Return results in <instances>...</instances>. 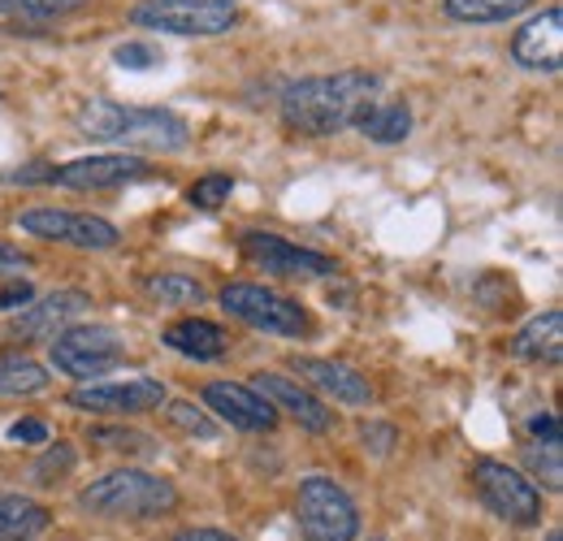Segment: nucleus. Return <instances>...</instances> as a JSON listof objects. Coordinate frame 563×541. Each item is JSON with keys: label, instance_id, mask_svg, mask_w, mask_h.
Here are the masks:
<instances>
[{"label": "nucleus", "instance_id": "obj_9", "mask_svg": "<svg viewBox=\"0 0 563 541\" xmlns=\"http://www.w3.org/2000/svg\"><path fill=\"white\" fill-rule=\"evenodd\" d=\"M126 355V342L104 325H78L62 330V339L53 342V364L57 373H66L74 382H91L100 373H109L118 360Z\"/></svg>", "mask_w": 563, "mask_h": 541}, {"label": "nucleus", "instance_id": "obj_15", "mask_svg": "<svg viewBox=\"0 0 563 541\" xmlns=\"http://www.w3.org/2000/svg\"><path fill=\"white\" fill-rule=\"evenodd\" d=\"M82 308H87V295H82V290H53V295H44V299H31V303L18 312V321L9 325V334L26 342L62 334Z\"/></svg>", "mask_w": 563, "mask_h": 541}, {"label": "nucleus", "instance_id": "obj_4", "mask_svg": "<svg viewBox=\"0 0 563 541\" xmlns=\"http://www.w3.org/2000/svg\"><path fill=\"white\" fill-rule=\"evenodd\" d=\"M221 308L234 321H243L252 330H265V334H278V339H308L312 334L308 312L295 299H286V295L261 286V281H230L221 290Z\"/></svg>", "mask_w": 563, "mask_h": 541}, {"label": "nucleus", "instance_id": "obj_3", "mask_svg": "<svg viewBox=\"0 0 563 541\" xmlns=\"http://www.w3.org/2000/svg\"><path fill=\"white\" fill-rule=\"evenodd\" d=\"M78 507L91 516H109V520H156L178 507V485L156 473L118 468V473L91 481L78 494Z\"/></svg>", "mask_w": 563, "mask_h": 541}, {"label": "nucleus", "instance_id": "obj_16", "mask_svg": "<svg viewBox=\"0 0 563 541\" xmlns=\"http://www.w3.org/2000/svg\"><path fill=\"white\" fill-rule=\"evenodd\" d=\"M265 404H274L282 407V411H290L308 433H330L334 429V416H330V407L325 404H317L303 386H295L290 377H282V373H261L256 377V386H252Z\"/></svg>", "mask_w": 563, "mask_h": 541}, {"label": "nucleus", "instance_id": "obj_34", "mask_svg": "<svg viewBox=\"0 0 563 541\" xmlns=\"http://www.w3.org/2000/svg\"><path fill=\"white\" fill-rule=\"evenodd\" d=\"M529 433H533V442H542V446H563V429L551 411L533 416V420H529Z\"/></svg>", "mask_w": 563, "mask_h": 541}, {"label": "nucleus", "instance_id": "obj_8", "mask_svg": "<svg viewBox=\"0 0 563 541\" xmlns=\"http://www.w3.org/2000/svg\"><path fill=\"white\" fill-rule=\"evenodd\" d=\"M473 485L498 520H507V525H538L542 520V494L533 489V481L525 473H516L498 460H477Z\"/></svg>", "mask_w": 563, "mask_h": 541}, {"label": "nucleus", "instance_id": "obj_2", "mask_svg": "<svg viewBox=\"0 0 563 541\" xmlns=\"http://www.w3.org/2000/svg\"><path fill=\"white\" fill-rule=\"evenodd\" d=\"M78 131L100 143H131L147 152H178L191 143V131L169 109H140L118 100H87L78 109Z\"/></svg>", "mask_w": 563, "mask_h": 541}, {"label": "nucleus", "instance_id": "obj_19", "mask_svg": "<svg viewBox=\"0 0 563 541\" xmlns=\"http://www.w3.org/2000/svg\"><path fill=\"white\" fill-rule=\"evenodd\" d=\"M53 516L26 494H0V541H35L48 533Z\"/></svg>", "mask_w": 563, "mask_h": 541}, {"label": "nucleus", "instance_id": "obj_1", "mask_svg": "<svg viewBox=\"0 0 563 541\" xmlns=\"http://www.w3.org/2000/svg\"><path fill=\"white\" fill-rule=\"evenodd\" d=\"M377 100V74L368 69H339V74H312V78H295L282 91L278 109L282 122L295 135H339L355 126V118Z\"/></svg>", "mask_w": 563, "mask_h": 541}, {"label": "nucleus", "instance_id": "obj_23", "mask_svg": "<svg viewBox=\"0 0 563 541\" xmlns=\"http://www.w3.org/2000/svg\"><path fill=\"white\" fill-rule=\"evenodd\" d=\"M48 386V368L31 355H0V395H40Z\"/></svg>", "mask_w": 563, "mask_h": 541}, {"label": "nucleus", "instance_id": "obj_40", "mask_svg": "<svg viewBox=\"0 0 563 541\" xmlns=\"http://www.w3.org/2000/svg\"><path fill=\"white\" fill-rule=\"evenodd\" d=\"M547 541H563V538H560V533H551V538H547Z\"/></svg>", "mask_w": 563, "mask_h": 541}, {"label": "nucleus", "instance_id": "obj_22", "mask_svg": "<svg viewBox=\"0 0 563 541\" xmlns=\"http://www.w3.org/2000/svg\"><path fill=\"white\" fill-rule=\"evenodd\" d=\"M355 126L364 131V135L373 139V143H404V139L412 135V109L408 104H399V100H386V104H368L360 118H355Z\"/></svg>", "mask_w": 563, "mask_h": 541}, {"label": "nucleus", "instance_id": "obj_32", "mask_svg": "<svg viewBox=\"0 0 563 541\" xmlns=\"http://www.w3.org/2000/svg\"><path fill=\"white\" fill-rule=\"evenodd\" d=\"M9 438L18 442V446H48V420H40V416H22V420H13V429H9Z\"/></svg>", "mask_w": 563, "mask_h": 541}, {"label": "nucleus", "instance_id": "obj_30", "mask_svg": "<svg viewBox=\"0 0 563 541\" xmlns=\"http://www.w3.org/2000/svg\"><path fill=\"white\" fill-rule=\"evenodd\" d=\"M113 62H118L122 69H156L161 62H165V53H161L156 44H140V40H131V44H118Z\"/></svg>", "mask_w": 563, "mask_h": 541}, {"label": "nucleus", "instance_id": "obj_5", "mask_svg": "<svg viewBox=\"0 0 563 541\" xmlns=\"http://www.w3.org/2000/svg\"><path fill=\"white\" fill-rule=\"evenodd\" d=\"M295 520L308 541H355L360 533V511H355L352 494L330 476H308L299 485Z\"/></svg>", "mask_w": 563, "mask_h": 541}, {"label": "nucleus", "instance_id": "obj_29", "mask_svg": "<svg viewBox=\"0 0 563 541\" xmlns=\"http://www.w3.org/2000/svg\"><path fill=\"white\" fill-rule=\"evenodd\" d=\"M70 468H74V446L57 442V446H48L44 460L35 464V481H40V485H53V481H62Z\"/></svg>", "mask_w": 563, "mask_h": 541}, {"label": "nucleus", "instance_id": "obj_37", "mask_svg": "<svg viewBox=\"0 0 563 541\" xmlns=\"http://www.w3.org/2000/svg\"><path fill=\"white\" fill-rule=\"evenodd\" d=\"M4 178L9 183H53V165H26V169H13Z\"/></svg>", "mask_w": 563, "mask_h": 541}, {"label": "nucleus", "instance_id": "obj_6", "mask_svg": "<svg viewBox=\"0 0 563 541\" xmlns=\"http://www.w3.org/2000/svg\"><path fill=\"white\" fill-rule=\"evenodd\" d=\"M131 22L143 31L161 35H187V40H209L239 26L234 4H200V0H140L131 9Z\"/></svg>", "mask_w": 563, "mask_h": 541}, {"label": "nucleus", "instance_id": "obj_26", "mask_svg": "<svg viewBox=\"0 0 563 541\" xmlns=\"http://www.w3.org/2000/svg\"><path fill=\"white\" fill-rule=\"evenodd\" d=\"M165 420H169L174 429H183L187 438H200V442H212V438H217V420H212V416L200 404L174 399V404L165 407Z\"/></svg>", "mask_w": 563, "mask_h": 541}, {"label": "nucleus", "instance_id": "obj_39", "mask_svg": "<svg viewBox=\"0 0 563 541\" xmlns=\"http://www.w3.org/2000/svg\"><path fill=\"white\" fill-rule=\"evenodd\" d=\"M200 4H239V0H200Z\"/></svg>", "mask_w": 563, "mask_h": 541}, {"label": "nucleus", "instance_id": "obj_38", "mask_svg": "<svg viewBox=\"0 0 563 541\" xmlns=\"http://www.w3.org/2000/svg\"><path fill=\"white\" fill-rule=\"evenodd\" d=\"M169 541H239L225 529H187V533H174Z\"/></svg>", "mask_w": 563, "mask_h": 541}, {"label": "nucleus", "instance_id": "obj_21", "mask_svg": "<svg viewBox=\"0 0 563 541\" xmlns=\"http://www.w3.org/2000/svg\"><path fill=\"white\" fill-rule=\"evenodd\" d=\"M538 0H442V13L464 26H498L520 13H529Z\"/></svg>", "mask_w": 563, "mask_h": 541}, {"label": "nucleus", "instance_id": "obj_27", "mask_svg": "<svg viewBox=\"0 0 563 541\" xmlns=\"http://www.w3.org/2000/svg\"><path fill=\"white\" fill-rule=\"evenodd\" d=\"M525 460H529V468L547 481V489H560L563 485V460H560V446H542V442H533V446H525Z\"/></svg>", "mask_w": 563, "mask_h": 541}, {"label": "nucleus", "instance_id": "obj_20", "mask_svg": "<svg viewBox=\"0 0 563 541\" xmlns=\"http://www.w3.org/2000/svg\"><path fill=\"white\" fill-rule=\"evenodd\" d=\"M165 346H174L178 355L187 360H221L225 355V334L221 325L200 321V317H187V321H174L165 330Z\"/></svg>", "mask_w": 563, "mask_h": 541}, {"label": "nucleus", "instance_id": "obj_18", "mask_svg": "<svg viewBox=\"0 0 563 541\" xmlns=\"http://www.w3.org/2000/svg\"><path fill=\"white\" fill-rule=\"evenodd\" d=\"M511 355H520V360H538V364H560V355H563V312L560 308L533 317V321L511 339Z\"/></svg>", "mask_w": 563, "mask_h": 541}, {"label": "nucleus", "instance_id": "obj_14", "mask_svg": "<svg viewBox=\"0 0 563 541\" xmlns=\"http://www.w3.org/2000/svg\"><path fill=\"white\" fill-rule=\"evenodd\" d=\"M147 174L140 156H122V152H104V156H78L66 161L62 169H53V183L74 187V191H104V187H122Z\"/></svg>", "mask_w": 563, "mask_h": 541}, {"label": "nucleus", "instance_id": "obj_28", "mask_svg": "<svg viewBox=\"0 0 563 541\" xmlns=\"http://www.w3.org/2000/svg\"><path fill=\"white\" fill-rule=\"evenodd\" d=\"M230 191H234V178H230V174H209V178L191 183L187 200L196 203V208H205V212H212V208H221V203H225Z\"/></svg>", "mask_w": 563, "mask_h": 541}, {"label": "nucleus", "instance_id": "obj_7", "mask_svg": "<svg viewBox=\"0 0 563 541\" xmlns=\"http://www.w3.org/2000/svg\"><path fill=\"white\" fill-rule=\"evenodd\" d=\"M18 225L44 243H66L82 252H109L122 243V230L113 221L91 217V212H70V208H26Z\"/></svg>", "mask_w": 563, "mask_h": 541}, {"label": "nucleus", "instance_id": "obj_17", "mask_svg": "<svg viewBox=\"0 0 563 541\" xmlns=\"http://www.w3.org/2000/svg\"><path fill=\"white\" fill-rule=\"evenodd\" d=\"M303 382H312L321 395H330L334 404H347V407H368L373 404V386L347 368V364H334V360H295L290 364Z\"/></svg>", "mask_w": 563, "mask_h": 541}, {"label": "nucleus", "instance_id": "obj_11", "mask_svg": "<svg viewBox=\"0 0 563 541\" xmlns=\"http://www.w3.org/2000/svg\"><path fill=\"white\" fill-rule=\"evenodd\" d=\"M165 404V386L156 377H126V382H82L70 390V407L96 416H140Z\"/></svg>", "mask_w": 563, "mask_h": 541}, {"label": "nucleus", "instance_id": "obj_33", "mask_svg": "<svg viewBox=\"0 0 563 541\" xmlns=\"http://www.w3.org/2000/svg\"><path fill=\"white\" fill-rule=\"evenodd\" d=\"M91 438L104 451H143L147 446V442H140L143 433H135V429H91Z\"/></svg>", "mask_w": 563, "mask_h": 541}, {"label": "nucleus", "instance_id": "obj_25", "mask_svg": "<svg viewBox=\"0 0 563 541\" xmlns=\"http://www.w3.org/2000/svg\"><path fill=\"white\" fill-rule=\"evenodd\" d=\"M82 4L87 0H0V13L22 18V22H53V18L78 13Z\"/></svg>", "mask_w": 563, "mask_h": 541}, {"label": "nucleus", "instance_id": "obj_10", "mask_svg": "<svg viewBox=\"0 0 563 541\" xmlns=\"http://www.w3.org/2000/svg\"><path fill=\"white\" fill-rule=\"evenodd\" d=\"M239 247L252 265H261L265 273H278V277H334L339 273L334 256L299 247V243H290L282 234H265V230H247L239 239Z\"/></svg>", "mask_w": 563, "mask_h": 541}, {"label": "nucleus", "instance_id": "obj_12", "mask_svg": "<svg viewBox=\"0 0 563 541\" xmlns=\"http://www.w3.org/2000/svg\"><path fill=\"white\" fill-rule=\"evenodd\" d=\"M200 399H205V411L225 420L230 429H243V433H274L278 429V407L265 404L243 382H209L200 390Z\"/></svg>", "mask_w": 563, "mask_h": 541}, {"label": "nucleus", "instance_id": "obj_13", "mask_svg": "<svg viewBox=\"0 0 563 541\" xmlns=\"http://www.w3.org/2000/svg\"><path fill=\"white\" fill-rule=\"evenodd\" d=\"M511 62L533 74H555L563 66V9L547 4L533 22H525L511 40Z\"/></svg>", "mask_w": 563, "mask_h": 541}, {"label": "nucleus", "instance_id": "obj_35", "mask_svg": "<svg viewBox=\"0 0 563 541\" xmlns=\"http://www.w3.org/2000/svg\"><path fill=\"white\" fill-rule=\"evenodd\" d=\"M31 299H35V286L18 277L13 286H4V290H0V312H9V308H26Z\"/></svg>", "mask_w": 563, "mask_h": 541}, {"label": "nucleus", "instance_id": "obj_24", "mask_svg": "<svg viewBox=\"0 0 563 541\" xmlns=\"http://www.w3.org/2000/svg\"><path fill=\"white\" fill-rule=\"evenodd\" d=\"M147 295L165 308H191V303H205V286L187 273H156L147 277Z\"/></svg>", "mask_w": 563, "mask_h": 541}, {"label": "nucleus", "instance_id": "obj_36", "mask_svg": "<svg viewBox=\"0 0 563 541\" xmlns=\"http://www.w3.org/2000/svg\"><path fill=\"white\" fill-rule=\"evenodd\" d=\"M26 265H31V261H26V256H22L13 243H0V277H18Z\"/></svg>", "mask_w": 563, "mask_h": 541}, {"label": "nucleus", "instance_id": "obj_31", "mask_svg": "<svg viewBox=\"0 0 563 541\" xmlns=\"http://www.w3.org/2000/svg\"><path fill=\"white\" fill-rule=\"evenodd\" d=\"M395 438H399V429H395L390 420H364V424H360V442H364V451H373V455H390V451H395Z\"/></svg>", "mask_w": 563, "mask_h": 541}]
</instances>
